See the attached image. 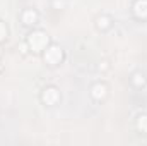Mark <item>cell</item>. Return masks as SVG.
<instances>
[{
    "instance_id": "6da1fadb",
    "label": "cell",
    "mask_w": 147,
    "mask_h": 146,
    "mask_svg": "<svg viewBox=\"0 0 147 146\" xmlns=\"http://www.w3.org/2000/svg\"><path fill=\"white\" fill-rule=\"evenodd\" d=\"M36 19V14L34 12H26V15H24V21L29 24V21H34Z\"/></svg>"
}]
</instances>
